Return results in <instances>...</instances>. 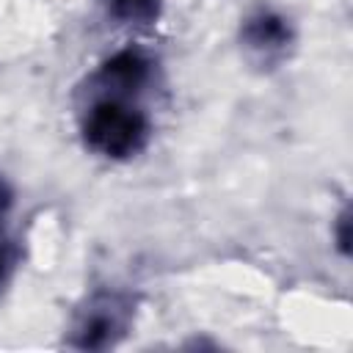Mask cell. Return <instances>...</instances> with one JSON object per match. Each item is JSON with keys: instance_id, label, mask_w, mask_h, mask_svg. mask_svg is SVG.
<instances>
[{"instance_id": "1", "label": "cell", "mask_w": 353, "mask_h": 353, "mask_svg": "<svg viewBox=\"0 0 353 353\" xmlns=\"http://www.w3.org/2000/svg\"><path fill=\"white\" fill-rule=\"evenodd\" d=\"M149 135L143 113L121 102H99L85 119V141L105 157H130L135 154Z\"/></svg>"}, {"instance_id": "2", "label": "cell", "mask_w": 353, "mask_h": 353, "mask_svg": "<svg viewBox=\"0 0 353 353\" xmlns=\"http://www.w3.org/2000/svg\"><path fill=\"white\" fill-rule=\"evenodd\" d=\"M127 328V309L119 303V298L108 295L91 303L85 314L80 317L74 328V345L88 347V350H102L110 347Z\"/></svg>"}, {"instance_id": "3", "label": "cell", "mask_w": 353, "mask_h": 353, "mask_svg": "<svg viewBox=\"0 0 353 353\" xmlns=\"http://www.w3.org/2000/svg\"><path fill=\"white\" fill-rule=\"evenodd\" d=\"M146 74H149V61L138 50H121L99 69V80L108 88L113 85V91H132L146 80Z\"/></svg>"}, {"instance_id": "4", "label": "cell", "mask_w": 353, "mask_h": 353, "mask_svg": "<svg viewBox=\"0 0 353 353\" xmlns=\"http://www.w3.org/2000/svg\"><path fill=\"white\" fill-rule=\"evenodd\" d=\"M290 39V30L284 25L281 17H273V14H259L254 19H248L245 25V41L251 47H259V50H276L281 44H287Z\"/></svg>"}, {"instance_id": "5", "label": "cell", "mask_w": 353, "mask_h": 353, "mask_svg": "<svg viewBox=\"0 0 353 353\" xmlns=\"http://www.w3.org/2000/svg\"><path fill=\"white\" fill-rule=\"evenodd\" d=\"M110 8L119 19L135 22V25H149L157 19L160 0H110Z\"/></svg>"}, {"instance_id": "6", "label": "cell", "mask_w": 353, "mask_h": 353, "mask_svg": "<svg viewBox=\"0 0 353 353\" xmlns=\"http://www.w3.org/2000/svg\"><path fill=\"white\" fill-rule=\"evenodd\" d=\"M11 265H14V254H11V245L0 237V281L6 279V273L11 270Z\"/></svg>"}, {"instance_id": "7", "label": "cell", "mask_w": 353, "mask_h": 353, "mask_svg": "<svg viewBox=\"0 0 353 353\" xmlns=\"http://www.w3.org/2000/svg\"><path fill=\"white\" fill-rule=\"evenodd\" d=\"M347 226H350V221H347V212H342V218H339V226H336V240H339V248H342V254H347V243H350Z\"/></svg>"}, {"instance_id": "8", "label": "cell", "mask_w": 353, "mask_h": 353, "mask_svg": "<svg viewBox=\"0 0 353 353\" xmlns=\"http://www.w3.org/2000/svg\"><path fill=\"white\" fill-rule=\"evenodd\" d=\"M11 207V190H8V185L0 179V212H6Z\"/></svg>"}]
</instances>
